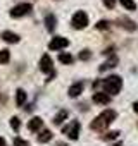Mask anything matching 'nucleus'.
<instances>
[{"label":"nucleus","mask_w":138,"mask_h":146,"mask_svg":"<svg viewBox=\"0 0 138 146\" xmlns=\"http://www.w3.org/2000/svg\"><path fill=\"white\" fill-rule=\"evenodd\" d=\"M100 84H102V88H104V93H107L109 96H112V95H117V93L121 91V88H123V79H121L119 76H109V78H105Z\"/></svg>","instance_id":"obj_2"},{"label":"nucleus","mask_w":138,"mask_h":146,"mask_svg":"<svg viewBox=\"0 0 138 146\" xmlns=\"http://www.w3.org/2000/svg\"><path fill=\"white\" fill-rule=\"evenodd\" d=\"M16 103H17L19 107H23V105L26 103V93H24L23 90H17V91H16Z\"/></svg>","instance_id":"obj_16"},{"label":"nucleus","mask_w":138,"mask_h":146,"mask_svg":"<svg viewBox=\"0 0 138 146\" xmlns=\"http://www.w3.org/2000/svg\"><path fill=\"white\" fill-rule=\"evenodd\" d=\"M0 146H5V139L4 137H0Z\"/></svg>","instance_id":"obj_28"},{"label":"nucleus","mask_w":138,"mask_h":146,"mask_svg":"<svg viewBox=\"0 0 138 146\" xmlns=\"http://www.w3.org/2000/svg\"><path fill=\"white\" fill-rule=\"evenodd\" d=\"M40 69H42V72H45V74H50V76L55 74V72H54V62H52L50 55L45 53V55L40 58Z\"/></svg>","instance_id":"obj_5"},{"label":"nucleus","mask_w":138,"mask_h":146,"mask_svg":"<svg viewBox=\"0 0 138 146\" xmlns=\"http://www.w3.org/2000/svg\"><path fill=\"white\" fill-rule=\"evenodd\" d=\"M80 122L78 120H73L71 124H69V125H66L64 129H62V132L69 137V139H73V141H76L78 139V136H80Z\"/></svg>","instance_id":"obj_4"},{"label":"nucleus","mask_w":138,"mask_h":146,"mask_svg":"<svg viewBox=\"0 0 138 146\" xmlns=\"http://www.w3.org/2000/svg\"><path fill=\"white\" fill-rule=\"evenodd\" d=\"M67 45H69L67 38L55 36V38H52V40H50V43H48V48H50V50H62V48H66Z\"/></svg>","instance_id":"obj_7"},{"label":"nucleus","mask_w":138,"mask_h":146,"mask_svg":"<svg viewBox=\"0 0 138 146\" xmlns=\"http://www.w3.org/2000/svg\"><path fill=\"white\" fill-rule=\"evenodd\" d=\"M117 24H119L123 29H126V31H135V29H136V23L131 21L129 17H119V19H117Z\"/></svg>","instance_id":"obj_9"},{"label":"nucleus","mask_w":138,"mask_h":146,"mask_svg":"<svg viewBox=\"0 0 138 146\" xmlns=\"http://www.w3.org/2000/svg\"><path fill=\"white\" fill-rule=\"evenodd\" d=\"M119 136V131H111V132H107L105 136H104V139L105 141H111V139H116Z\"/></svg>","instance_id":"obj_21"},{"label":"nucleus","mask_w":138,"mask_h":146,"mask_svg":"<svg viewBox=\"0 0 138 146\" xmlns=\"http://www.w3.org/2000/svg\"><path fill=\"white\" fill-rule=\"evenodd\" d=\"M55 24H57L55 16H54V14H47V16H45V26H47V29H48V31H54V29H55Z\"/></svg>","instance_id":"obj_13"},{"label":"nucleus","mask_w":138,"mask_h":146,"mask_svg":"<svg viewBox=\"0 0 138 146\" xmlns=\"http://www.w3.org/2000/svg\"><path fill=\"white\" fill-rule=\"evenodd\" d=\"M109 28H111L109 21H98L97 23V29H109Z\"/></svg>","instance_id":"obj_22"},{"label":"nucleus","mask_w":138,"mask_h":146,"mask_svg":"<svg viewBox=\"0 0 138 146\" xmlns=\"http://www.w3.org/2000/svg\"><path fill=\"white\" fill-rule=\"evenodd\" d=\"M57 146H66V144H62V143H59V144H57Z\"/></svg>","instance_id":"obj_29"},{"label":"nucleus","mask_w":138,"mask_h":146,"mask_svg":"<svg viewBox=\"0 0 138 146\" xmlns=\"http://www.w3.org/2000/svg\"><path fill=\"white\" fill-rule=\"evenodd\" d=\"M83 88H85V84L80 81V83H74V84H71L69 86V90H67V95L71 96V98H78L81 93H83Z\"/></svg>","instance_id":"obj_8"},{"label":"nucleus","mask_w":138,"mask_h":146,"mask_svg":"<svg viewBox=\"0 0 138 146\" xmlns=\"http://www.w3.org/2000/svg\"><path fill=\"white\" fill-rule=\"evenodd\" d=\"M116 146H121V144H116Z\"/></svg>","instance_id":"obj_30"},{"label":"nucleus","mask_w":138,"mask_h":146,"mask_svg":"<svg viewBox=\"0 0 138 146\" xmlns=\"http://www.w3.org/2000/svg\"><path fill=\"white\" fill-rule=\"evenodd\" d=\"M121 5L126 9V11H135L136 9V4H135V0H119Z\"/></svg>","instance_id":"obj_18"},{"label":"nucleus","mask_w":138,"mask_h":146,"mask_svg":"<svg viewBox=\"0 0 138 146\" xmlns=\"http://www.w3.org/2000/svg\"><path fill=\"white\" fill-rule=\"evenodd\" d=\"M52 139V132L48 131V129H43L40 134H38V141L40 143H47V141H50Z\"/></svg>","instance_id":"obj_17"},{"label":"nucleus","mask_w":138,"mask_h":146,"mask_svg":"<svg viewBox=\"0 0 138 146\" xmlns=\"http://www.w3.org/2000/svg\"><path fill=\"white\" fill-rule=\"evenodd\" d=\"M11 58V52L9 50H0V64H7Z\"/></svg>","instance_id":"obj_20"},{"label":"nucleus","mask_w":138,"mask_h":146,"mask_svg":"<svg viewBox=\"0 0 138 146\" xmlns=\"http://www.w3.org/2000/svg\"><path fill=\"white\" fill-rule=\"evenodd\" d=\"M0 38H2L5 43H19V35H16L12 31H4L0 35Z\"/></svg>","instance_id":"obj_11"},{"label":"nucleus","mask_w":138,"mask_h":146,"mask_svg":"<svg viewBox=\"0 0 138 146\" xmlns=\"http://www.w3.org/2000/svg\"><path fill=\"white\" fill-rule=\"evenodd\" d=\"M104 5H105L107 9H114V5H116V0H104Z\"/></svg>","instance_id":"obj_26"},{"label":"nucleus","mask_w":138,"mask_h":146,"mask_svg":"<svg viewBox=\"0 0 138 146\" xmlns=\"http://www.w3.org/2000/svg\"><path fill=\"white\" fill-rule=\"evenodd\" d=\"M71 24H73L74 29H85V28L88 26V14L83 12V11H78V12L73 16Z\"/></svg>","instance_id":"obj_3"},{"label":"nucleus","mask_w":138,"mask_h":146,"mask_svg":"<svg viewBox=\"0 0 138 146\" xmlns=\"http://www.w3.org/2000/svg\"><path fill=\"white\" fill-rule=\"evenodd\" d=\"M114 119H116V112H114L112 108H107V110H104L98 117H95V119L92 120L90 127H92L93 131H104V129H107V127L114 122Z\"/></svg>","instance_id":"obj_1"},{"label":"nucleus","mask_w":138,"mask_h":146,"mask_svg":"<svg viewBox=\"0 0 138 146\" xmlns=\"http://www.w3.org/2000/svg\"><path fill=\"white\" fill-rule=\"evenodd\" d=\"M67 115H69V112H67V110H59V112H57V115L54 117V124H55V125H60V124L67 119Z\"/></svg>","instance_id":"obj_14"},{"label":"nucleus","mask_w":138,"mask_h":146,"mask_svg":"<svg viewBox=\"0 0 138 146\" xmlns=\"http://www.w3.org/2000/svg\"><path fill=\"white\" fill-rule=\"evenodd\" d=\"M42 125H43V120H42L40 117H33V119L28 122V129H29V131H33V132L40 131V129H42Z\"/></svg>","instance_id":"obj_12"},{"label":"nucleus","mask_w":138,"mask_h":146,"mask_svg":"<svg viewBox=\"0 0 138 146\" xmlns=\"http://www.w3.org/2000/svg\"><path fill=\"white\" fill-rule=\"evenodd\" d=\"M31 11H33L31 4H19V5H16V7L11 11V16H12V17H23V16L29 14Z\"/></svg>","instance_id":"obj_6"},{"label":"nucleus","mask_w":138,"mask_h":146,"mask_svg":"<svg viewBox=\"0 0 138 146\" xmlns=\"http://www.w3.org/2000/svg\"><path fill=\"white\" fill-rule=\"evenodd\" d=\"M90 57H92L90 50H86V48H85V50H81V52H80V58H81V60H88Z\"/></svg>","instance_id":"obj_24"},{"label":"nucleus","mask_w":138,"mask_h":146,"mask_svg":"<svg viewBox=\"0 0 138 146\" xmlns=\"http://www.w3.org/2000/svg\"><path fill=\"white\" fill-rule=\"evenodd\" d=\"M93 102L98 105H107V103H111V96L104 91H97V93H93Z\"/></svg>","instance_id":"obj_10"},{"label":"nucleus","mask_w":138,"mask_h":146,"mask_svg":"<svg viewBox=\"0 0 138 146\" xmlns=\"http://www.w3.org/2000/svg\"><path fill=\"white\" fill-rule=\"evenodd\" d=\"M14 146H29V143L26 139H23V137H16L14 139Z\"/></svg>","instance_id":"obj_23"},{"label":"nucleus","mask_w":138,"mask_h":146,"mask_svg":"<svg viewBox=\"0 0 138 146\" xmlns=\"http://www.w3.org/2000/svg\"><path fill=\"white\" fill-rule=\"evenodd\" d=\"M59 60H60L62 64H67V65H69V64H73L74 58H73L71 53H60V55H59Z\"/></svg>","instance_id":"obj_19"},{"label":"nucleus","mask_w":138,"mask_h":146,"mask_svg":"<svg viewBox=\"0 0 138 146\" xmlns=\"http://www.w3.org/2000/svg\"><path fill=\"white\" fill-rule=\"evenodd\" d=\"M116 65H117V57H116V55H112V57H111V58H109L105 64H102V65H100V70L104 72V70H107V69H112V67H116Z\"/></svg>","instance_id":"obj_15"},{"label":"nucleus","mask_w":138,"mask_h":146,"mask_svg":"<svg viewBox=\"0 0 138 146\" xmlns=\"http://www.w3.org/2000/svg\"><path fill=\"white\" fill-rule=\"evenodd\" d=\"M11 125H12L14 131H19V125H21L19 119H17V117H12V119H11Z\"/></svg>","instance_id":"obj_25"},{"label":"nucleus","mask_w":138,"mask_h":146,"mask_svg":"<svg viewBox=\"0 0 138 146\" xmlns=\"http://www.w3.org/2000/svg\"><path fill=\"white\" fill-rule=\"evenodd\" d=\"M133 110L138 113V102H135V103H133Z\"/></svg>","instance_id":"obj_27"}]
</instances>
